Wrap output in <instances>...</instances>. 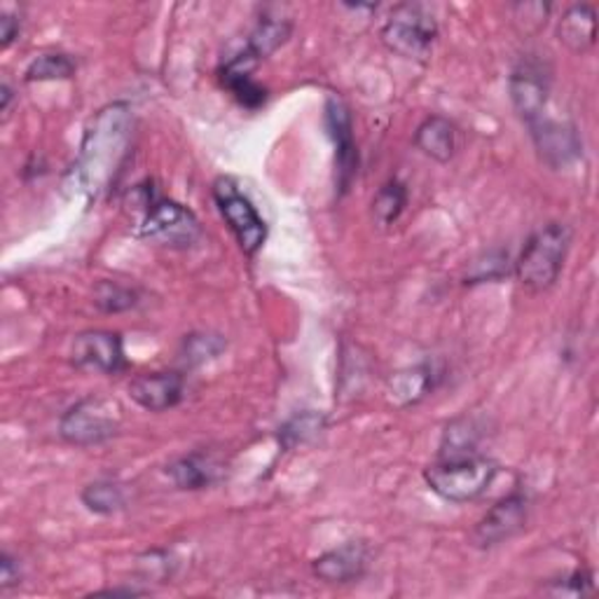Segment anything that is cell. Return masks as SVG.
Listing matches in <instances>:
<instances>
[{
  "label": "cell",
  "instance_id": "6da1fadb",
  "mask_svg": "<svg viewBox=\"0 0 599 599\" xmlns=\"http://www.w3.org/2000/svg\"><path fill=\"white\" fill-rule=\"evenodd\" d=\"M131 139V110L127 104H110L96 113L80 155L66 174L63 190L80 199H96L118 174Z\"/></svg>",
  "mask_w": 599,
  "mask_h": 599
},
{
  "label": "cell",
  "instance_id": "7a4b0ae2",
  "mask_svg": "<svg viewBox=\"0 0 599 599\" xmlns=\"http://www.w3.org/2000/svg\"><path fill=\"white\" fill-rule=\"evenodd\" d=\"M569 246V225L548 223L527 239L518 262H515V277L531 293L548 291L555 284L564 268Z\"/></svg>",
  "mask_w": 599,
  "mask_h": 599
},
{
  "label": "cell",
  "instance_id": "3957f363",
  "mask_svg": "<svg viewBox=\"0 0 599 599\" xmlns=\"http://www.w3.org/2000/svg\"><path fill=\"white\" fill-rule=\"evenodd\" d=\"M498 473L494 459L471 455L457 459H438L434 466L424 471L426 485L436 492L445 502L466 504L475 502L490 490Z\"/></svg>",
  "mask_w": 599,
  "mask_h": 599
},
{
  "label": "cell",
  "instance_id": "277c9868",
  "mask_svg": "<svg viewBox=\"0 0 599 599\" xmlns=\"http://www.w3.org/2000/svg\"><path fill=\"white\" fill-rule=\"evenodd\" d=\"M122 424V408L104 396H87L63 412L59 436L78 447L102 445L110 441Z\"/></svg>",
  "mask_w": 599,
  "mask_h": 599
},
{
  "label": "cell",
  "instance_id": "5b68a950",
  "mask_svg": "<svg viewBox=\"0 0 599 599\" xmlns=\"http://www.w3.org/2000/svg\"><path fill=\"white\" fill-rule=\"evenodd\" d=\"M438 38V24L418 3L396 5L381 26V43L406 59H426Z\"/></svg>",
  "mask_w": 599,
  "mask_h": 599
},
{
  "label": "cell",
  "instance_id": "8992f818",
  "mask_svg": "<svg viewBox=\"0 0 599 599\" xmlns=\"http://www.w3.org/2000/svg\"><path fill=\"white\" fill-rule=\"evenodd\" d=\"M143 207L145 215L139 225V237L169 248H188L202 237L197 215L183 204L150 192Z\"/></svg>",
  "mask_w": 599,
  "mask_h": 599
},
{
  "label": "cell",
  "instance_id": "52a82bcc",
  "mask_svg": "<svg viewBox=\"0 0 599 599\" xmlns=\"http://www.w3.org/2000/svg\"><path fill=\"white\" fill-rule=\"evenodd\" d=\"M213 199L232 235L237 237L242 251L254 256L268 239V225L251 204V199L237 188L235 180L225 176L213 183Z\"/></svg>",
  "mask_w": 599,
  "mask_h": 599
},
{
  "label": "cell",
  "instance_id": "ba28073f",
  "mask_svg": "<svg viewBox=\"0 0 599 599\" xmlns=\"http://www.w3.org/2000/svg\"><path fill=\"white\" fill-rule=\"evenodd\" d=\"M508 92L522 122H527V127L535 125L543 118L548 94H551V71L541 59L525 57L508 78Z\"/></svg>",
  "mask_w": 599,
  "mask_h": 599
},
{
  "label": "cell",
  "instance_id": "9c48e42d",
  "mask_svg": "<svg viewBox=\"0 0 599 599\" xmlns=\"http://www.w3.org/2000/svg\"><path fill=\"white\" fill-rule=\"evenodd\" d=\"M326 127L332 145H336V186L340 195H347L359 174V148L354 139L352 113L336 96H330L326 102Z\"/></svg>",
  "mask_w": 599,
  "mask_h": 599
},
{
  "label": "cell",
  "instance_id": "30bf717a",
  "mask_svg": "<svg viewBox=\"0 0 599 599\" xmlns=\"http://www.w3.org/2000/svg\"><path fill=\"white\" fill-rule=\"evenodd\" d=\"M71 361L75 368L115 375L127 368L125 347L120 332L113 330H85L73 340Z\"/></svg>",
  "mask_w": 599,
  "mask_h": 599
},
{
  "label": "cell",
  "instance_id": "8fae6325",
  "mask_svg": "<svg viewBox=\"0 0 599 599\" xmlns=\"http://www.w3.org/2000/svg\"><path fill=\"white\" fill-rule=\"evenodd\" d=\"M529 498L522 492H513L496 502L473 529V543L478 548H494L520 535L527 525Z\"/></svg>",
  "mask_w": 599,
  "mask_h": 599
},
{
  "label": "cell",
  "instance_id": "7c38bea8",
  "mask_svg": "<svg viewBox=\"0 0 599 599\" xmlns=\"http://www.w3.org/2000/svg\"><path fill=\"white\" fill-rule=\"evenodd\" d=\"M529 131L541 160L553 169H564L584 153V143H580L576 129L567 122L548 120L543 115L541 120L529 125Z\"/></svg>",
  "mask_w": 599,
  "mask_h": 599
},
{
  "label": "cell",
  "instance_id": "4fadbf2b",
  "mask_svg": "<svg viewBox=\"0 0 599 599\" xmlns=\"http://www.w3.org/2000/svg\"><path fill=\"white\" fill-rule=\"evenodd\" d=\"M186 396V381L178 373H148L131 379L129 398L148 412L176 408Z\"/></svg>",
  "mask_w": 599,
  "mask_h": 599
},
{
  "label": "cell",
  "instance_id": "5bb4252c",
  "mask_svg": "<svg viewBox=\"0 0 599 599\" xmlns=\"http://www.w3.org/2000/svg\"><path fill=\"white\" fill-rule=\"evenodd\" d=\"M368 567V545L361 541H349L336 551H328L316 557L312 564L314 576H319L326 584H352L365 574Z\"/></svg>",
  "mask_w": 599,
  "mask_h": 599
},
{
  "label": "cell",
  "instance_id": "9a60e30c",
  "mask_svg": "<svg viewBox=\"0 0 599 599\" xmlns=\"http://www.w3.org/2000/svg\"><path fill=\"white\" fill-rule=\"evenodd\" d=\"M260 61L244 49L237 57H232L230 61H225V66L221 69V82L223 87H227L232 92V96L237 98V102L246 108H260L265 104V98H268V92H265L262 85L254 80V71Z\"/></svg>",
  "mask_w": 599,
  "mask_h": 599
},
{
  "label": "cell",
  "instance_id": "2e32d148",
  "mask_svg": "<svg viewBox=\"0 0 599 599\" xmlns=\"http://www.w3.org/2000/svg\"><path fill=\"white\" fill-rule=\"evenodd\" d=\"M595 8L592 5H572L562 14L557 26L560 43L574 55H584L595 45Z\"/></svg>",
  "mask_w": 599,
  "mask_h": 599
},
{
  "label": "cell",
  "instance_id": "e0dca14e",
  "mask_svg": "<svg viewBox=\"0 0 599 599\" xmlns=\"http://www.w3.org/2000/svg\"><path fill=\"white\" fill-rule=\"evenodd\" d=\"M455 137L453 122L441 118V115H431L414 131V145L431 160L449 162V157L455 155Z\"/></svg>",
  "mask_w": 599,
  "mask_h": 599
},
{
  "label": "cell",
  "instance_id": "ac0fdd59",
  "mask_svg": "<svg viewBox=\"0 0 599 599\" xmlns=\"http://www.w3.org/2000/svg\"><path fill=\"white\" fill-rule=\"evenodd\" d=\"M166 475L174 480L178 490H204L219 475V466L213 463L211 457L195 453L166 466Z\"/></svg>",
  "mask_w": 599,
  "mask_h": 599
},
{
  "label": "cell",
  "instance_id": "d6986e66",
  "mask_svg": "<svg viewBox=\"0 0 599 599\" xmlns=\"http://www.w3.org/2000/svg\"><path fill=\"white\" fill-rule=\"evenodd\" d=\"M482 441V428L473 418H459L449 422L443 431L441 441V459H457L480 455L478 445Z\"/></svg>",
  "mask_w": 599,
  "mask_h": 599
},
{
  "label": "cell",
  "instance_id": "ffe728a7",
  "mask_svg": "<svg viewBox=\"0 0 599 599\" xmlns=\"http://www.w3.org/2000/svg\"><path fill=\"white\" fill-rule=\"evenodd\" d=\"M326 424H328V420H326L324 412H314V410L297 412V414H293V418L286 424H281L279 434H277L279 445L284 449H295V447L309 445L324 434Z\"/></svg>",
  "mask_w": 599,
  "mask_h": 599
},
{
  "label": "cell",
  "instance_id": "44dd1931",
  "mask_svg": "<svg viewBox=\"0 0 599 599\" xmlns=\"http://www.w3.org/2000/svg\"><path fill=\"white\" fill-rule=\"evenodd\" d=\"M431 389H434V375H431V371L424 368V365L396 373L389 379V396L398 406L420 403Z\"/></svg>",
  "mask_w": 599,
  "mask_h": 599
},
{
  "label": "cell",
  "instance_id": "7402d4cb",
  "mask_svg": "<svg viewBox=\"0 0 599 599\" xmlns=\"http://www.w3.org/2000/svg\"><path fill=\"white\" fill-rule=\"evenodd\" d=\"M291 31H293L291 22L279 20V16H265V20H260L258 26L254 28L246 49L258 61H265L291 38Z\"/></svg>",
  "mask_w": 599,
  "mask_h": 599
},
{
  "label": "cell",
  "instance_id": "603a6c76",
  "mask_svg": "<svg viewBox=\"0 0 599 599\" xmlns=\"http://www.w3.org/2000/svg\"><path fill=\"white\" fill-rule=\"evenodd\" d=\"M408 207V190L401 180H389L373 199V215L381 227L394 225Z\"/></svg>",
  "mask_w": 599,
  "mask_h": 599
},
{
  "label": "cell",
  "instance_id": "cb8c5ba5",
  "mask_svg": "<svg viewBox=\"0 0 599 599\" xmlns=\"http://www.w3.org/2000/svg\"><path fill=\"white\" fill-rule=\"evenodd\" d=\"M82 504L96 515H113L125 508V490L113 480H96L82 490Z\"/></svg>",
  "mask_w": 599,
  "mask_h": 599
},
{
  "label": "cell",
  "instance_id": "d4e9b609",
  "mask_svg": "<svg viewBox=\"0 0 599 599\" xmlns=\"http://www.w3.org/2000/svg\"><path fill=\"white\" fill-rule=\"evenodd\" d=\"M75 73V61L69 55L52 52L33 59L24 73L26 82H49V80H66Z\"/></svg>",
  "mask_w": 599,
  "mask_h": 599
},
{
  "label": "cell",
  "instance_id": "484cf974",
  "mask_svg": "<svg viewBox=\"0 0 599 599\" xmlns=\"http://www.w3.org/2000/svg\"><path fill=\"white\" fill-rule=\"evenodd\" d=\"M94 303L98 305V309H104L108 314H118L137 305V293L120 284H113V281H104V284H98L96 289Z\"/></svg>",
  "mask_w": 599,
  "mask_h": 599
},
{
  "label": "cell",
  "instance_id": "4316f807",
  "mask_svg": "<svg viewBox=\"0 0 599 599\" xmlns=\"http://www.w3.org/2000/svg\"><path fill=\"white\" fill-rule=\"evenodd\" d=\"M508 274V254H488L482 260L473 262V268L466 277V284H482V281H496Z\"/></svg>",
  "mask_w": 599,
  "mask_h": 599
},
{
  "label": "cell",
  "instance_id": "83f0119b",
  "mask_svg": "<svg viewBox=\"0 0 599 599\" xmlns=\"http://www.w3.org/2000/svg\"><path fill=\"white\" fill-rule=\"evenodd\" d=\"M225 349V342L219 336H190L186 340V352L192 363H202L207 359L219 356Z\"/></svg>",
  "mask_w": 599,
  "mask_h": 599
},
{
  "label": "cell",
  "instance_id": "f1b7e54d",
  "mask_svg": "<svg viewBox=\"0 0 599 599\" xmlns=\"http://www.w3.org/2000/svg\"><path fill=\"white\" fill-rule=\"evenodd\" d=\"M553 595H569V597H586L595 592V580L590 572H574L572 576L562 578L551 588Z\"/></svg>",
  "mask_w": 599,
  "mask_h": 599
},
{
  "label": "cell",
  "instance_id": "f546056e",
  "mask_svg": "<svg viewBox=\"0 0 599 599\" xmlns=\"http://www.w3.org/2000/svg\"><path fill=\"white\" fill-rule=\"evenodd\" d=\"M20 578H22L20 562H16L12 555L3 553V557H0V588L10 590L12 586L20 584Z\"/></svg>",
  "mask_w": 599,
  "mask_h": 599
},
{
  "label": "cell",
  "instance_id": "4dcf8cb0",
  "mask_svg": "<svg viewBox=\"0 0 599 599\" xmlns=\"http://www.w3.org/2000/svg\"><path fill=\"white\" fill-rule=\"evenodd\" d=\"M20 31H22V24L14 14L10 12L0 14V45L10 47L16 38H20Z\"/></svg>",
  "mask_w": 599,
  "mask_h": 599
},
{
  "label": "cell",
  "instance_id": "1f68e13d",
  "mask_svg": "<svg viewBox=\"0 0 599 599\" xmlns=\"http://www.w3.org/2000/svg\"><path fill=\"white\" fill-rule=\"evenodd\" d=\"M12 98H14V92H12V87L8 85V82H3V85H0V110H3L5 115L10 113Z\"/></svg>",
  "mask_w": 599,
  "mask_h": 599
}]
</instances>
